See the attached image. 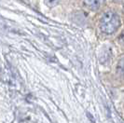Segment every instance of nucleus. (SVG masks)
<instances>
[{
	"instance_id": "f257e3e1",
	"label": "nucleus",
	"mask_w": 124,
	"mask_h": 123,
	"mask_svg": "<svg viewBox=\"0 0 124 123\" xmlns=\"http://www.w3.org/2000/svg\"><path fill=\"white\" fill-rule=\"evenodd\" d=\"M120 26V19L116 13L108 11L100 20V29L106 35H112L117 32Z\"/></svg>"
},
{
	"instance_id": "f03ea898",
	"label": "nucleus",
	"mask_w": 124,
	"mask_h": 123,
	"mask_svg": "<svg viewBox=\"0 0 124 123\" xmlns=\"http://www.w3.org/2000/svg\"><path fill=\"white\" fill-rule=\"evenodd\" d=\"M85 5L92 10H98L103 6L105 0H84Z\"/></svg>"
},
{
	"instance_id": "7ed1b4c3",
	"label": "nucleus",
	"mask_w": 124,
	"mask_h": 123,
	"mask_svg": "<svg viewBox=\"0 0 124 123\" xmlns=\"http://www.w3.org/2000/svg\"><path fill=\"white\" fill-rule=\"evenodd\" d=\"M45 2H46V4H47L48 6H50V7H55L56 5L58 4L59 0H45Z\"/></svg>"
}]
</instances>
